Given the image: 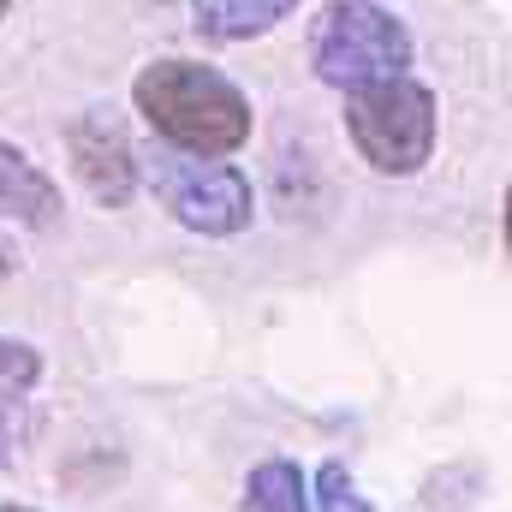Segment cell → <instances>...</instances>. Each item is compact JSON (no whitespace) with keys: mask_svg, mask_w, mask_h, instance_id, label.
I'll use <instances>...</instances> for the list:
<instances>
[{"mask_svg":"<svg viewBox=\"0 0 512 512\" xmlns=\"http://www.w3.org/2000/svg\"><path fill=\"white\" fill-rule=\"evenodd\" d=\"M131 108L161 137V149L215 155V161L239 155L256 126L251 96L203 60H149L131 78Z\"/></svg>","mask_w":512,"mask_h":512,"instance_id":"cell-1","label":"cell"},{"mask_svg":"<svg viewBox=\"0 0 512 512\" xmlns=\"http://www.w3.org/2000/svg\"><path fill=\"white\" fill-rule=\"evenodd\" d=\"M310 72L328 90H364L376 78H399L411 72V30L399 12H387L382 0H328L310 18Z\"/></svg>","mask_w":512,"mask_h":512,"instance_id":"cell-2","label":"cell"},{"mask_svg":"<svg viewBox=\"0 0 512 512\" xmlns=\"http://www.w3.org/2000/svg\"><path fill=\"white\" fill-rule=\"evenodd\" d=\"M346 131H352V149L387 173V179H411L429 167L435 155V131H441V114H435V90L417 84L411 72L399 78H376L364 90H346Z\"/></svg>","mask_w":512,"mask_h":512,"instance_id":"cell-3","label":"cell"},{"mask_svg":"<svg viewBox=\"0 0 512 512\" xmlns=\"http://www.w3.org/2000/svg\"><path fill=\"white\" fill-rule=\"evenodd\" d=\"M137 179L155 191V203L185 227V233H203V239H233L245 233L256 215V191L245 179V167L233 161H215V155H179V149H155Z\"/></svg>","mask_w":512,"mask_h":512,"instance_id":"cell-4","label":"cell"},{"mask_svg":"<svg viewBox=\"0 0 512 512\" xmlns=\"http://www.w3.org/2000/svg\"><path fill=\"white\" fill-rule=\"evenodd\" d=\"M66 155H72L78 185H84L102 209H126L131 197H137V149H131L126 126H120L108 108H84V114L66 126Z\"/></svg>","mask_w":512,"mask_h":512,"instance_id":"cell-5","label":"cell"},{"mask_svg":"<svg viewBox=\"0 0 512 512\" xmlns=\"http://www.w3.org/2000/svg\"><path fill=\"white\" fill-rule=\"evenodd\" d=\"M60 209H66L60 185L24 149L0 143V221H12V227H54Z\"/></svg>","mask_w":512,"mask_h":512,"instance_id":"cell-6","label":"cell"},{"mask_svg":"<svg viewBox=\"0 0 512 512\" xmlns=\"http://www.w3.org/2000/svg\"><path fill=\"white\" fill-rule=\"evenodd\" d=\"M292 12H298V0H191V24L209 42H251Z\"/></svg>","mask_w":512,"mask_h":512,"instance_id":"cell-7","label":"cell"},{"mask_svg":"<svg viewBox=\"0 0 512 512\" xmlns=\"http://www.w3.org/2000/svg\"><path fill=\"white\" fill-rule=\"evenodd\" d=\"M245 512H310V483L292 459H262L245 477Z\"/></svg>","mask_w":512,"mask_h":512,"instance_id":"cell-8","label":"cell"},{"mask_svg":"<svg viewBox=\"0 0 512 512\" xmlns=\"http://www.w3.org/2000/svg\"><path fill=\"white\" fill-rule=\"evenodd\" d=\"M36 382H42V352H36L30 340H6V334H0V405L30 399Z\"/></svg>","mask_w":512,"mask_h":512,"instance_id":"cell-9","label":"cell"},{"mask_svg":"<svg viewBox=\"0 0 512 512\" xmlns=\"http://www.w3.org/2000/svg\"><path fill=\"white\" fill-rule=\"evenodd\" d=\"M310 507L316 512H370V501L358 495L352 471H346L340 459H328V465L316 471V483H310Z\"/></svg>","mask_w":512,"mask_h":512,"instance_id":"cell-10","label":"cell"},{"mask_svg":"<svg viewBox=\"0 0 512 512\" xmlns=\"http://www.w3.org/2000/svg\"><path fill=\"white\" fill-rule=\"evenodd\" d=\"M477 489H483V477L477 471H447V477H429V489H423V507L429 512H459L477 501Z\"/></svg>","mask_w":512,"mask_h":512,"instance_id":"cell-11","label":"cell"},{"mask_svg":"<svg viewBox=\"0 0 512 512\" xmlns=\"http://www.w3.org/2000/svg\"><path fill=\"white\" fill-rule=\"evenodd\" d=\"M12 268H18V256H12V245H6V239H0V280H6Z\"/></svg>","mask_w":512,"mask_h":512,"instance_id":"cell-12","label":"cell"},{"mask_svg":"<svg viewBox=\"0 0 512 512\" xmlns=\"http://www.w3.org/2000/svg\"><path fill=\"white\" fill-rule=\"evenodd\" d=\"M6 459H12V435H6V423H0V471H6Z\"/></svg>","mask_w":512,"mask_h":512,"instance_id":"cell-13","label":"cell"},{"mask_svg":"<svg viewBox=\"0 0 512 512\" xmlns=\"http://www.w3.org/2000/svg\"><path fill=\"white\" fill-rule=\"evenodd\" d=\"M0 512H36V507H0Z\"/></svg>","mask_w":512,"mask_h":512,"instance_id":"cell-14","label":"cell"},{"mask_svg":"<svg viewBox=\"0 0 512 512\" xmlns=\"http://www.w3.org/2000/svg\"><path fill=\"white\" fill-rule=\"evenodd\" d=\"M6 6H12V0H0V18H6Z\"/></svg>","mask_w":512,"mask_h":512,"instance_id":"cell-15","label":"cell"}]
</instances>
